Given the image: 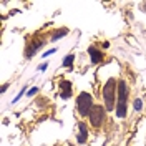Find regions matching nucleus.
I'll return each mask as SVG.
<instances>
[{
	"mask_svg": "<svg viewBox=\"0 0 146 146\" xmlns=\"http://www.w3.org/2000/svg\"><path fill=\"white\" fill-rule=\"evenodd\" d=\"M46 68H48V63H46V62H43V63L38 66V70H40V72H45Z\"/></svg>",
	"mask_w": 146,
	"mask_h": 146,
	"instance_id": "dca6fc26",
	"label": "nucleus"
},
{
	"mask_svg": "<svg viewBox=\"0 0 146 146\" xmlns=\"http://www.w3.org/2000/svg\"><path fill=\"white\" fill-rule=\"evenodd\" d=\"M128 100H129V86L126 80L119 78L118 93H116V108L113 111L116 119H125L128 116Z\"/></svg>",
	"mask_w": 146,
	"mask_h": 146,
	"instance_id": "f03ea898",
	"label": "nucleus"
},
{
	"mask_svg": "<svg viewBox=\"0 0 146 146\" xmlns=\"http://www.w3.org/2000/svg\"><path fill=\"white\" fill-rule=\"evenodd\" d=\"M143 9H145V10H146V2H145V3H143Z\"/></svg>",
	"mask_w": 146,
	"mask_h": 146,
	"instance_id": "6ab92c4d",
	"label": "nucleus"
},
{
	"mask_svg": "<svg viewBox=\"0 0 146 146\" xmlns=\"http://www.w3.org/2000/svg\"><path fill=\"white\" fill-rule=\"evenodd\" d=\"M38 91H40V88H38V86H32V88L27 91V96H28V98H32V96H35Z\"/></svg>",
	"mask_w": 146,
	"mask_h": 146,
	"instance_id": "ddd939ff",
	"label": "nucleus"
},
{
	"mask_svg": "<svg viewBox=\"0 0 146 146\" xmlns=\"http://www.w3.org/2000/svg\"><path fill=\"white\" fill-rule=\"evenodd\" d=\"M53 53H56V48H50V50H46L45 53H43V58H46V56H50V55H53Z\"/></svg>",
	"mask_w": 146,
	"mask_h": 146,
	"instance_id": "2eb2a0df",
	"label": "nucleus"
},
{
	"mask_svg": "<svg viewBox=\"0 0 146 146\" xmlns=\"http://www.w3.org/2000/svg\"><path fill=\"white\" fill-rule=\"evenodd\" d=\"M58 91H60V96L63 98V100H68V98H72L73 95V85L70 80H66V78H60L58 80Z\"/></svg>",
	"mask_w": 146,
	"mask_h": 146,
	"instance_id": "0eeeda50",
	"label": "nucleus"
},
{
	"mask_svg": "<svg viewBox=\"0 0 146 146\" xmlns=\"http://www.w3.org/2000/svg\"><path fill=\"white\" fill-rule=\"evenodd\" d=\"M101 46H103V48H108V46H110V42H103V43H101Z\"/></svg>",
	"mask_w": 146,
	"mask_h": 146,
	"instance_id": "a211bd4d",
	"label": "nucleus"
},
{
	"mask_svg": "<svg viewBox=\"0 0 146 146\" xmlns=\"http://www.w3.org/2000/svg\"><path fill=\"white\" fill-rule=\"evenodd\" d=\"M75 138H76L78 145H85L88 141V138H90V125L85 123L83 119H80L76 123V135H75Z\"/></svg>",
	"mask_w": 146,
	"mask_h": 146,
	"instance_id": "423d86ee",
	"label": "nucleus"
},
{
	"mask_svg": "<svg viewBox=\"0 0 146 146\" xmlns=\"http://www.w3.org/2000/svg\"><path fill=\"white\" fill-rule=\"evenodd\" d=\"M143 108H145L143 100H141V98H135V100H133V110H135L136 113H139V111H143Z\"/></svg>",
	"mask_w": 146,
	"mask_h": 146,
	"instance_id": "f8f14e48",
	"label": "nucleus"
},
{
	"mask_svg": "<svg viewBox=\"0 0 146 146\" xmlns=\"http://www.w3.org/2000/svg\"><path fill=\"white\" fill-rule=\"evenodd\" d=\"M45 42H46V38L42 35V33H35L32 38H28L27 45H25V50H23V56H25L27 60H32L36 55V52L45 45Z\"/></svg>",
	"mask_w": 146,
	"mask_h": 146,
	"instance_id": "20e7f679",
	"label": "nucleus"
},
{
	"mask_svg": "<svg viewBox=\"0 0 146 146\" xmlns=\"http://www.w3.org/2000/svg\"><path fill=\"white\" fill-rule=\"evenodd\" d=\"M106 108L103 106V105H95L93 110H91L90 116H88V125L91 128H95V129H100L103 125H105V121H106Z\"/></svg>",
	"mask_w": 146,
	"mask_h": 146,
	"instance_id": "39448f33",
	"label": "nucleus"
},
{
	"mask_svg": "<svg viewBox=\"0 0 146 146\" xmlns=\"http://www.w3.org/2000/svg\"><path fill=\"white\" fill-rule=\"evenodd\" d=\"M25 91H28V88H27V86H23V88H22V90H20V93H18V95H17V98H15V100L12 101V103H17V101L20 100V98H22V96H23V95H25Z\"/></svg>",
	"mask_w": 146,
	"mask_h": 146,
	"instance_id": "4468645a",
	"label": "nucleus"
},
{
	"mask_svg": "<svg viewBox=\"0 0 146 146\" xmlns=\"http://www.w3.org/2000/svg\"><path fill=\"white\" fill-rule=\"evenodd\" d=\"M86 52H88V56H90L91 65H98V63H101V62L105 60V53H103L96 45H90Z\"/></svg>",
	"mask_w": 146,
	"mask_h": 146,
	"instance_id": "6e6552de",
	"label": "nucleus"
},
{
	"mask_svg": "<svg viewBox=\"0 0 146 146\" xmlns=\"http://www.w3.org/2000/svg\"><path fill=\"white\" fill-rule=\"evenodd\" d=\"M62 63H63V68H72L73 63H75V55H73V53H68L66 56H63Z\"/></svg>",
	"mask_w": 146,
	"mask_h": 146,
	"instance_id": "9b49d317",
	"label": "nucleus"
},
{
	"mask_svg": "<svg viewBox=\"0 0 146 146\" xmlns=\"http://www.w3.org/2000/svg\"><path fill=\"white\" fill-rule=\"evenodd\" d=\"M95 105H96L95 103V96L91 93H88V91H80L76 100H75V110H76L80 118H88Z\"/></svg>",
	"mask_w": 146,
	"mask_h": 146,
	"instance_id": "7ed1b4c3",
	"label": "nucleus"
},
{
	"mask_svg": "<svg viewBox=\"0 0 146 146\" xmlns=\"http://www.w3.org/2000/svg\"><path fill=\"white\" fill-rule=\"evenodd\" d=\"M118 82L119 80L116 76H110L101 88V100H103V106L106 108V111H115V108H116Z\"/></svg>",
	"mask_w": 146,
	"mask_h": 146,
	"instance_id": "f257e3e1",
	"label": "nucleus"
},
{
	"mask_svg": "<svg viewBox=\"0 0 146 146\" xmlns=\"http://www.w3.org/2000/svg\"><path fill=\"white\" fill-rule=\"evenodd\" d=\"M68 28L66 27H60V28H55L53 32L50 33V42H58L60 38H63V36H66L68 35Z\"/></svg>",
	"mask_w": 146,
	"mask_h": 146,
	"instance_id": "1a4fd4ad",
	"label": "nucleus"
},
{
	"mask_svg": "<svg viewBox=\"0 0 146 146\" xmlns=\"http://www.w3.org/2000/svg\"><path fill=\"white\" fill-rule=\"evenodd\" d=\"M9 86H10V83H3V85H2V91H0V93H2V95H3V93H5V91L9 90Z\"/></svg>",
	"mask_w": 146,
	"mask_h": 146,
	"instance_id": "f3484780",
	"label": "nucleus"
},
{
	"mask_svg": "<svg viewBox=\"0 0 146 146\" xmlns=\"http://www.w3.org/2000/svg\"><path fill=\"white\" fill-rule=\"evenodd\" d=\"M131 146H146V129L145 133H143V136L141 135H135V139H133V145Z\"/></svg>",
	"mask_w": 146,
	"mask_h": 146,
	"instance_id": "9d476101",
	"label": "nucleus"
}]
</instances>
